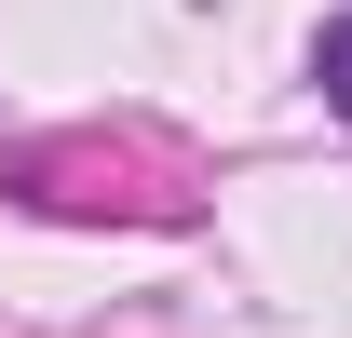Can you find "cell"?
I'll return each mask as SVG.
<instances>
[{
  "instance_id": "1",
  "label": "cell",
  "mask_w": 352,
  "mask_h": 338,
  "mask_svg": "<svg viewBox=\"0 0 352 338\" xmlns=\"http://www.w3.org/2000/svg\"><path fill=\"white\" fill-rule=\"evenodd\" d=\"M311 82H325V109H339V122H352V14H339V27H325V41H311Z\"/></svg>"
}]
</instances>
